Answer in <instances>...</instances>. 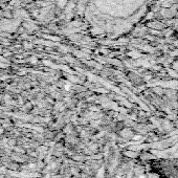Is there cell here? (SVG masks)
Listing matches in <instances>:
<instances>
[{
    "label": "cell",
    "instance_id": "obj_1",
    "mask_svg": "<svg viewBox=\"0 0 178 178\" xmlns=\"http://www.w3.org/2000/svg\"><path fill=\"white\" fill-rule=\"evenodd\" d=\"M128 76H129V80L131 81L133 84H136V85H138V84H140V83L142 82V78H140L137 74H133V72H129L128 74Z\"/></svg>",
    "mask_w": 178,
    "mask_h": 178
}]
</instances>
